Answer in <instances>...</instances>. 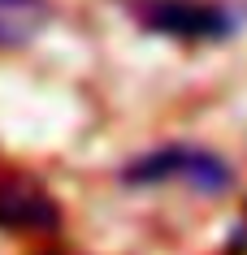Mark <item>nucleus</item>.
<instances>
[{"mask_svg": "<svg viewBox=\"0 0 247 255\" xmlns=\"http://www.w3.org/2000/svg\"><path fill=\"white\" fill-rule=\"evenodd\" d=\"M122 177L135 182V186L187 182V186L200 190V195H226V190L234 186V169L221 160L217 151L187 147V143H174V147H161V151H152V156H139Z\"/></svg>", "mask_w": 247, "mask_h": 255, "instance_id": "nucleus-1", "label": "nucleus"}, {"mask_svg": "<svg viewBox=\"0 0 247 255\" xmlns=\"http://www.w3.org/2000/svg\"><path fill=\"white\" fill-rule=\"evenodd\" d=\"M56 212L43 195H30L26 186L0 190V225H52Z\"/></svg>", "mask_w": 247, "mask_h": 255, "instance_id": "nucleus-4", "label": "nucleus"}, {"mask_svg": "<svg viewBox=\"0 0 247 255\" xmlns=\"http://www.w3.org/2000/svg\"><path fill=\"white\" fill-rule=\"evenodd\" d=\"M135 17L156 35L174 39H226L234 35V13L217 0H135Z\"/></svg>", "mask_w": 247, "mask_h": 255, "instance_id": "nucleus-2", "label": "nucleus"}, {"mask_svg": "<svg viewBox=\"0 0 247 255\" xmlns=\"http://www.w3.org/2000/svg\"><path fill=\"white\" fill-rule=\"evenodd\" d=\"M48 0H0V48H22L48 26Z\"/></svg>", "mask_w": 247, "mask_h": 255, "instance_id": "nucleus-3", "label": "nucleus"}]
</instances>
